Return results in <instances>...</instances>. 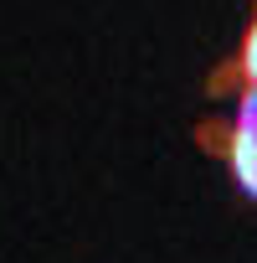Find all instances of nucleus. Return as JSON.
<instances>
[{
    "mask_svg": "<svg viewBox=\"0 0 257 263\" xmlns=\"http://www.w3.org/2000/svg\"><path fill=\"white\" fill-rule=\"evenodd\" d=\"M257 88V16H252V26H247V36H242V47H237V57L211 78V88Z\"/></svg>",
    "mask_w": 257,
    "mask_h": 263,
    "instance_id": "1",
    "label": "nucleus"
}]
</instances>
